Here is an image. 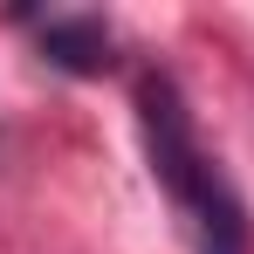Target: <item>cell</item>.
I'll return each mask as SVG.
<instances>
[{
	"mask_svg": "<svg viewBox=\"0 0 254 254\" xmlns=\"http://www.w3.org/2000/svg\"><path fill=\"white\" fill-rule=\"evenodd\" d=\"M42 48L55 69H69V76H103L117 55H110V28L96 21V14H48L42 21Z\"/></svg>",
	"mask_w": 254,
	"mask_h": 254,
	"instance_id": "obj_2",
	"label": "cell"
},
{
	"mask_svg": "<svg viewBox=\"0 0 254 254\" xmlns=\"http://www.w3.org/2000/svg\"><path fill=\"white\" fill-rule=\"evenodd\" d=\"M137 124H144V151H151L158 186L192 213L199 254H248V206L227 186V172L199 151L192 117H186V96H179L172 76H144L137 83Z\"/></svg>",
	"mask_w": 254,
	"mask_h": 254,
	"instance_id": "obj_1",
	"label": "cell"
}]
</instances>
